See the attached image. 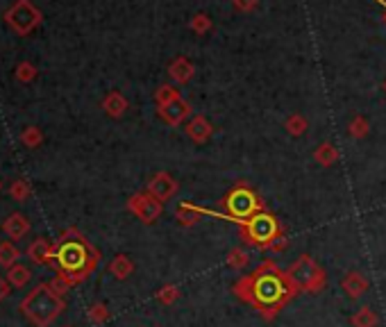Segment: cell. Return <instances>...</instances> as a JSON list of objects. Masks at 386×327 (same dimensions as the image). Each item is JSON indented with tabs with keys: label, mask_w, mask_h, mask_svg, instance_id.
Returning a JSON list of instances; mask_svg holds the SVG:
<instances>
[{
	"label": "cell",
	"mask_w": 386,
	"mask_h": 327,
	"mask_svg": "<svg viewBox=\"0 0 386 327\" xmlns=\"http://www.w3.org/2000/svg\"><path fill=\"white\" fill-rule=\"evenodd\" d=\"M30 185H27L25 180H16V182H12V187H9V196H12L16 203H23V200H27L30 198Z\"/></svg>",
	"instance_id": "obj_22"
},
{
	"label": "cell",
	"mask_w": 386,
	"mask_h": 327,
	"mask_svg": "<svg viewBox=\"0 0 386 327\" xmlns=\"http://www.w3.org/2000/svg\"><path fill=\"white\" fill-rule=\"evenodd\" d=\"M187 112H189L187 102H182L180 98L168 100L166 105H161V109H159L161 119H166V121H168V123H173V125H178L182 119H185V116H187Z\"/></svg>",
	"instance_id": "obj_13"
},
{
	"label": "cell",
	"mask_w": 386,
	"mask_h": 327,
	"mask_svg": "<svg viewBox=\"0 0 386 327\" xmlns=\"http://www.w3.org/2000/svg\"><path fill=\"white\" fill-rule=\"evenodd\" d=\"M7 18H9V23H12L14 27L21 34H25V32H30L32 27L39 23V14H36V9L32 7V5H27L25 0H21L12 12L7 14Z\"/></svg>",
	"instance_id": "obj_8"
},
{
	"label": "cell",
	"mask_w": 386,
	"mask_h": 327,
	"mask_svg": "<svg viewBox=\"0 0 386 327\" xmlns=\"http://www.w3.org/2000/svg\"><path fill=\"white\" fill-rule=\"evenodd\" d=\"M316 159L321 161L323 166H330V164L336 159V152H334V148H332V146H327V143H325V146L316 152Z\"/></svg>",
	"instance_id": "obj_26"
},
{
	"label": "cell",
	"mask_w": 386,
	"mask_h": 327,
	"mask_svg": "<svg viewBox=\"0 0 386 327\" xmlns=\"http://www.w3.org/2000/svg\"><path fill=\"white\" fill-rule=\"evenodd\" d=\"M109 273L116 277V280H128V277L134 273V264L128 255H116L109 262Z\"/></svg>",
	"instance_id": "obj_14"
},
{
	"label": "cell",
	"mask_w": 386,
	"mask_h": 327,
	"mask_svg": "<svg viewBox=\"0 0 386 327\" xmlns=\"http://www.w3.org/2000/svg\"><path fill=\"white\" fill-rule=\"evenodd\" d=\"M34 75H36V71H34V66H30V64H21L16 69V78L21 80V82H30V80H34Z\"/></svg>",
	"instance_id": "obj_28"
},
{
	"label": "cell",
	"mask_w": 386,
	"mask_h": 327,
	"mask_svg": "<svg viewBox=\"0 0 386 327\" xmlns=\"http://www.w3.org/2000/svg\"><path fill=\"white\" fill-rule=\"evenodd\" d=\"M368 280L359 273V271H350L347 275H343V280H341V288H343V293L347 298H352V300H357V298H361L366 291H368Z\"/></svg>",
	"instance_id": "obj_10"
},
{
	"label": "cell",
	"mask_w": 386,
	"mask_h": 327,
	"mask_svg": "<svg viewBox=\"0 0 386 327\" xmlns=\"http://www.w3.org/2000/svg\"><path fill=\"white\" fill-rule=\"evenodd\" d=\"M105 109H107V114L109 116H114V119H119L121 114L125 112V107H128V105H125V100L121 98L119 93H109L107 98H105Z\"/></svg>",
	"instance_id": "obj_20"
},
{
	"label": "cell",
	"mask_w": 386,
	"mask_h": 327,
	"mask_svg": "<svg viewBox=\"0 0 386 327\" xmlns=\"http://www.w3.org/2000/svg\"><path fill=\"white\" fill-rule=\"evenodd\" d=\"M48 284H51V288H53V291L57 293V295H66V293H69V288H71V284L69 282H66V280H62V277L60 275H55L53 277V280L51 282H48Z\"/></svg>",
	"instance_id": "obj_27"
},
{
	"label": "cell",
	"mask_w": 386,
	"mask_h": 327,
	"mask_svg": "<svg viewBox=\"0 0 386 327\" xmlns=\"http://www.w3.org/2000/svg\"><path fill=\"white\" fill-rule=\"evenodd\" d=\"M30 277H32V273H30V268L27 266L14 264L12 268H7V282L12 286H16V288H23L27 282H30Z\"/></svg>",
	"instance_id": "obj_16"
},
{
	"label": "cell",
	"mask_w": 386,
	"mask_h": 327,
	"mask_svg": "<svg viewBox=\"0 0 386 327\" xmlns=\"http://www.w3.org/2000/svg\"><path fill=\"white\" fill-rule=\"evenodd\" d=\"M202 214H205V209H200V207H193V205H189V203H182L180 207H178V220L182 225H196L198 220L202 218Z\"/></svg>",
	"instance_id": "obj_17"
},
{
	"label": "cell",
	"mask_w": 386,
	"mask_h": 327,
	"mask_svg": "<svg viewBox=\"0 0 386 327\" xmlns=\"http://www.w3.org/2000/svg\"><path fill=\"white\" fill-rule=\"evenodd\" d=\"M189 134H191V139L193 141H205L209 134H211V128H209V123L205 119H196L191 125H189Z\"/></svg>",
	"instance_id": "obj_21"
},
{
	"label": "cell",
	"mask_w": 386,
	"mask_h": 327,
	"mask_svg": "<svg viewBox=\"0 0 386 327\" xmlns=\"http://www.w3.org/2000/svg\"><path fill=\"white\" fill-rule=\"evenodd\" d=\"M55 262L57 275L71 286L84 282L100 262V253L95 250L82 232L75 227L64 229L60 241L55 243Z\"/></svg>",
	"instance_id": "obj_2"
},
{
	"label": "cell",
	"mask_w": 386,
	"mask_h": 327,
	"mask_svg": "<svg viewBox=\"0 0 386 327\" xmlns=\"http://www.w3.org/2000/svg\"><path fill=\"white\" fill-rule=\"evenodd\" d=\"M286 128H288V132H291V134H302L307 125H305V121L300 116H293V119H288Z\"/></svg>",
	"instance_id": "obj_30"
},
{
	"label": "cell",
	"mask_w": 386,
	"mask_h": 327,
	"mask_svg": "<svg viewBox=\"0 0 386 327\" xmlns=\"http://www.w3.org/2000/svg\"><path fill=\"white\" fill-rule=\"evenodd\" d=\"M180 298V286L178 284H166L157 291V300L161 305H173Z\"/></svg>",
	"instance_id": "obj_24"
},
{
	"label": "cell",
	"mask_w": 386,
	"mask_h": 327,
	"mask_svg": "<svg viewBox=\"0 0 386 327\" xmlns=\"http://www.w3.org/2000/svg\"><path fill=\"white\" fill-rule=\"evenodd\" d=\"M7 293H9V282H5L3 277H0V302L5 300V298H7Z\"/></svg>",
	"instance_id": "obj_32"
},
{
	"label": "cell",
	"mask_w": 386,
	"mask_h": 327,
	"mask_svg": "<svg viewBox=\"0 0 386 327\" xmlns=\"http://www.w3.org/2000/svg\"><path fill=\"white\" fill-rule=\"evenodd\" d=\"M66 327H71V325H66Z\"/></svg>",
	"instance_id": "obj_35"
},
{
	"label": "cell",
	"mask_w": 386,
	"mask_h": 327,
	"mask_svg": "<svg viewBox=\"0 0 386 327\" xmlns=\"http://www.w3.org/2000/svg\"><path fill=\"white\" fill-rule=\"evenodd\" d=\"M27 255L34 264L46 266L55 259V246L48 241V239H34V241L27 246Z\"/></svg>",
	"instance_id": "obj_12"
},
{
	"label": "cell",
	"mask_w": 386,
	"mask_h": 327,
	"mask_svg": "<svg viewBox=\"0 0 386 327\" xmlns=\"http://www.w3.org/2000/svg\"><path fill=\"white\" fill-rule=\"evenodd\" d=\"M18 309L34 327H51L66 309V300L53 291L51 284H39L23 298Z\"/></svg>",
	"instance_id": "obj_3"
},
{
	"label": "cell",
	"mask_w": 386,
	"mask_h": 327,
	"mask_svg": "<svg viewBox=\"0 0 386 327\" xmlns=\"http://www.w3.org/2000/svg\"><path fill=\"white\" fill-rule=\"evenodd\" d=\"M18 257H21V250H18L12 241L0 243V266L3 268H12Z\"/></svg>",
	"instance_id": "obj_19"
},
{
	"label": "cell",
	"mask_w": 386,
	"mask_h": 327,
	"mask_svg": "<svg viewBox=\"0 0 386 327\" xmlns=\"http://www.w3.org/2000/svg\"><path fill=\"white\" fill-rule=\"evenodd\" d=\"M128 209L141 220V223H146V225L154 223V220L161 216V203H159L157 198H152L150 194H137V196H132L130 203H128Z\"/></svg>",
	"instance_id": "obj_7"
},
{
	"label": "cell",
	"mask_w": 386,
	"mask_h": 327,
	"mask_svg": "<svg viewBox=\"0 0 386 327\" xmlns=\"http://www.w3.org/2000/svg\"><path fill=\"white\" fill-rule=\"evenodd\" d=\"M350 323H352V327H378L380 319L371 307H359V309L350 316Z\"/></svg>",
	"instance_id": "obj_15"
},
{
	"label": "cell",
	"mask_w": 386,
	"mask_h": 327,
	"mask_svg": "<svg viewBox=\"0 0 386 327\" xmlns=\"http://www.w3.org/2000/svg\"><path fill=\"white\" fill-rule=\"evenodd\" d=\"M250 264V255L246 253L244 248H232L229 255H227V266L232 268V271H246Z\"/></svg>",
	"instance_id": "obj_18"
},
{
	"label": "cell",
	"mask_w": 386,
	"mask_h": 327,
	"mask_svg": "<svg viewBox=\"0 0 386 327\" xmlns=\"http://www.w3.org/2000/svg\"><path fill=\"white\" fill-rule=\"evenodd\" d=\"M350 132L354 134V137H364V134L368 132V123H366L364 119H357V121L350 125Z\"/></svg>",
	"instance_id": "obj_31"
},
{
	"label": "cell",
	"mask_w": 386,
	"mask_h": 327,
	"mask_svg": "<svg viewBox=\"0 0 386 327\" xmlns=\"http://www.w3.org/2000/svg\"><path fill=\"white\" fill-rule=\"evenodd\" d=\"M288 280L293 282V286L298 288V293L305 291V293H318L323 291L325 286V271L312 255H302L298 257L295 262L288 266Z\"/></svg>",
	"instance_id": "obj_4"
},
{
	"label": "cell",
	"mask_w": 386,
	"mask_h": 327,
	"mask_svg": "<svg viewBox=\"0 0 386 327\" xmlns=\"http://www.w3.org/2000/svg\"><path fill=\"white\" fill-rule=\"evenodd\" d=\"M239 225L244 227V241L262 250L273 241L275 236L282 234V227H279L277 218L273 214H268V211H259V214H255L253 218H248Z\"/></svg>",
	"instance_id": "obj_5"
},
{
	"label": "cell",
	"mask_w": 386,
	"mask_h": 327,
	"mask_svg": "<svg viewBox=\"0 0 386 327\" xmlns=\"http://www.w3.org/2000/svg\"><path fill=\"white\" fill-rule=\"evenodd\" d=\"M89 321L93 325H102V323H107L109 321V309H107V305H102V302H95L89 307Z\"/></svg>",
	"instance_id": "obj_23"
},
{
	"label": "cell",
	"mask_w": 386,
	"mask_h": 327,
	"mask_svg": "<svg viewBox=\"0 0 386 327\" xmlns=\"http://www.w3.org/2000/svg\"><path fill=\"white\" fill-rule=\"evenodd\" d=\"M3 232L5 236H9L12 241H18V239H23L27 232H30V220H27L23 214H9L5 220H3Z\"/></svg>",
	"instance_id": "obj_11"
},
{
	"label": "cell",
	"mask_w": 386,
	"mask_h": 327,
	"mask_svg": "<svg viewBox=\"0 0 386 327\" xmlns=\"http://www.w3.org/2000/svg\"><path fill=\"white\" fill-rule=\"evenodd\" d=\"M0 189H3V185H0Z\"/></svg>",
	"instance_id": "obj_34"
},
{
	"label": "cell",
	"mask_w": 386,
	"mask_h": 327,
	"mask_svg": "<svg viewBox=\"0 0 386 327\" xmlns=\"http://www.w3.org/2000/svg\"><path fill=\"white\" fill-rule=\"evenodd\" d=\"M375 3H378V5H382V7L386 9V0H375Z\"/></svg>",
	"instance_id": "obj_33"
},
{
	"label": "cell",
	"mask_w": 386,
	"mask_h": 327,
	"mask_svg": "<svg viewBox=\"0 0 386 327\" xmlns=\"http://www.w3.org/2000/svg\"><path fill=\"white\" fill-rule=\"evenodd\" d=\"M298 288L288 280V275L277 268L275 262H262L250 275L239 277L234 284V295L239 300L253 305L266 321H273L279 309L293 300Z\"/></svg>",
	"instance_id": "obj_1"
},
{
	"label": "cell",
	"mask_w": 386,
	"mask_h": 327,
	"mask_svg": "<svg viewBox=\"0 0 386 327\" xmlns=\"http://www.w3.org/2000/svg\"><path fill=\"white\" fill-rule=\"evenodd\" d=\"M178 191V185H175V180H173L171 175H166V173H159V175H154L152 182L148 185V194L152 198H157L159 203L161 200H168L173 194Z\"/></svg>",
	"instance_id": "obj_9"
},
{
	"label": "cell",
	"mask_w": 386,
	"mask_h": 327,
	"mask_svg": "<svg viewBox=\"0 0 386 327\" xmlns=\"http://www.w3.org/2000/svg\"><path fill=\"white\" fill-rule=\"evenodd\" d=\"M288 246V239L284 236V232L282 234H279V236H275L273 239V241H270L264 250H270V253H282V250Z\"/></svg>",
	"instance_id": "obj_29"
},
{
	"label": "cell",
	"mask_w": 386,
	"mask_h": 327,
	"mask_svg": "<svg viewBox=\"0 0 386 327\" xmlns=\"http://www.w3.org/2000/svg\"><path fill=\"white\" fill-rule=\"evenodd\" d=\"M223 205H225V211H227V218L237 220V223H244V220L253 218L255 214H259V211H264L262 203H259V198L248 187L232 189L227 194V198L223 200Z\"/></svg>",
	"instance_id": "obj_6"
},
{
	"label": "cell",
	"mask_w": 386,
	"mask_h": 327,
	"mask_svg": "<svg viewBox=\"0 0 386 327\" xmlns=\"http://www.w3.org/2000/svg\"><path fill=\"white\" fill-rule=\"evenodd\" d=\"M21 139L27 148H36L39 143H41V132H39V128H27L23 134H21Z\"/></svg>",
	"instance_id": "obj_25"
}]
</instances>
